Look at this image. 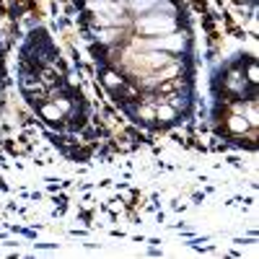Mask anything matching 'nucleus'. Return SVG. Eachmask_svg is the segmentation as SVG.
<instances>
[{
  "label": "nucleus",
  "instance_id": "1",
  "mask_svg": "<svg viewBox=\"0 0 259 259\" xmlns=\"http://www.w3.org/2000/svg\"><path fill=\"white\" fill-rule=\"evenodd\" d=\"M99 78L130 122L166 133L192 117V41L177 0H83Z\"/></svg>",
  "mask_w": 259,
  "mask_h": 259
},
{
  "label": "nucleus",
  "instance_id": "2",
  "mask_svg": "<svg viewBox=\"0 0 259 259\" xmlns=\"http://www.w3.org/2000/svg\"><path fill=\"white\" fill-rule=\"evenodd\" d=\"M239 73H223V94L218 99L221 109L215 114L221 135L236 143H249L256 140V70L244 78V62Z\"/></svg>",
  "mask_w": 259,
  "mask_h": 259
}]
</instances>
